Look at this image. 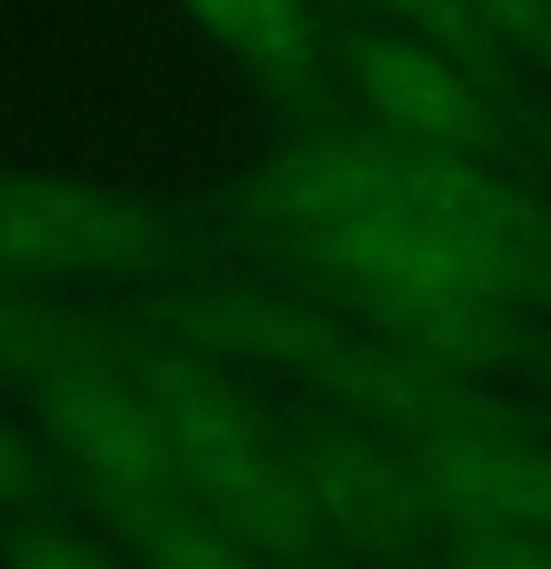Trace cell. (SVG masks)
I'll return each mask as SVG.
<instances>
[{
    "label": "cell",
    "instance_id": "1",
    "mask_svg": "<svg viewBox=\"0 0 551 569\" xmlns=\"http://www.w3.org/2000/svg\"><path fill=\"white\" fill-rule=\"evenodd\" d=\"M249 213L380 332L457 368H492L522 332V309L462 256L415 190L398 142L368 124L309 131L267 154L249 178Z\"/></svg>",
    "mask_w": 551,
    "mask_h": 569
},
{
    "label": "cell",
    "instance_id": "2",
    "mask_svg": "<svg viewBox=\"0 0 551 569\" xmlns=\"http://www.w3.org/2000/svg\"><path fill=\"white\" fill-rule=\"evenodd\" d=\"M131 362L172 433L178 475L196 505L220 516L238 540L279 551V558L327 551L284 427H273V416L226 368L160 345L149 332H142V345H131Z\"/></svg>",
    "mask_w": 551,
    "mask_h": 569
},
{
    "label": "cell",
    "instance_id": "3",
    "mask_svg": "<svg viewBox=\"0 0 551 569\" xmlns=\"http://www.w3.org/2000/svg\"><path fill=\"white\" fill-rule=\"evenodd\" d=\"M184 261V231L142 196L60 172H0V279L36 291L149 284Z\"/></svg>",
    "mask_w": 551,
    "mask_h": 569
},
{
    "label": "cell",
    "instance_id": "4",
    "mask_svg": "<svg viewBox=\"0 0 551 569\" xmlns=\"http://www.w3.org/2000/svg\"><path fill=\"white\" fill-rule=\"evenodd\" d=\"M36 433L78 475L89 510L142 505L160 492H184L172 433L131 362V345H107L83 362L42 373L24 391Z\"/></svg>",
    "mask_w": 551,
    "mask_h": 569
},
{
    "label": "cell",
    "instance_id": "5",
    "mask_svg": "<svg viewBox=\"0 0 551 569\" xmlns=\"http://www.w3.org/2000/svg\"><path fill=\"white\" fill-rule=\"evenodd\" d=\"M284 439L327 546H344L355 558H409L439 528L409 457L362 421L332 409L284 427Z\"/></svg>",
    "mask_w": 551,
    "mask_h": 569
},
{
    "label": "cell",
    "instance_id": "6",
    "mask_svg": "<svg viewBox=\"0 0 551 569\" xmlns=\"http://www.w3.org/2000/svg\"><path fill=\"white\" fill-rule=\"evenodd\" d=\"M314 386L338 416L362 421L368 433L391 439L398 451L510 421V409L492 391L474 386V368H457L444 356L409 345V338H391L380 327L344 332V345L332 350V362L320 368Z\"/></svg>",
    "mask_w": 551,
    "mask_h": 569
},
{
    "label": "cell",
    "instance_id": "7",
    "mask_svg": "<svg viewBox=\"0 0 551 569\" xmlns=\"http://www.w3.org/2000/svg\"><path fill=\"white\" fill-rule=\"evenodd\" d=\"M398 154L409 178H415V190L427 196V208L462 243V256L515 309L528 315L551 302V208L528 184H515L492 160V149H415V142H398Z\"/></svg>",
    "mask_w": 551,
    "mask_h": 569
},
{
    "label": "cell",
    "instance_id": "8",
    "mask_svg": "<svg viewBox=\"0 0 551 569\" xmlns=\"http://www.w3.org/2000/svg\"><path fill=\"white\" fill-rule=\"evenodd\" d=\"M149 338L202 356L226 373H273V380H320L344 327L309 297L267 284H167L149 302Z\"/></svg>",
    "mask_w": 551,
    "mask_h": 569
},
{
    "label": "cell",
    "instance_id": "9",
    "mask_svg": "<svg viewBox=\"0 0 551 569\" xmlns=\"http://www.w3.org/2000/svg\"><path fill=\"white\" fill-rule=\"evenodd\" d=\"M344 78L368 131L415 142V149H492L498 107L487 66L462 60L415 30H373L344 48Z\"/></svg>",
    "mask_w": 551,
    "mask_h": 569
},
{
    "label": "cell",
    "instance_id": "10",
    "mask_svg": "<svg viewBox=\"0 0 551 569\" xmlns=\"http://www.w3.org/2000/svg\"><path fill=\"white\" fill-rule=\"evenodd\" d=\"M439 528H504L551 540V445L522 421L474 427L403 451Z\"/></svg>",
    "mask_w": 551,
    "mask_h": 569
},
{
    "label": "cell",
    "instance_id": "11",
    "mask_svg": "<svg viewBox=\"0 0 551 569\" xmlns=\"http://www.w3.org/2000/svg\"><path fill=\"white\" fill-rule=\"evenodd\" d=\"M256 89L279 101H302L320 83L327 42H320L314 0H172Z\"/></svg>",
    "mask_w": 551,
    "mask_h": 569
},
{
    "label": "cell",
    "instance_id": "12",
    "mask_svg": "<svg viewBox=\"0 0 551 569\" xmlns=\"http://www.w3.org/2000/svg\"><path fill=\"white\" fill-rule=\"evenodd\" d=\"M96 522L131 551L137 569H338V563H327V551H314V558H279V551L238 540L190 492H160V498H142V505L96 510Z\"/></svg>",
    "mask_w": 551,
    "mask_h": 569
},
{
    "label": "cell",
    "instance_id": "13",
    "mask_svg": "<svg viewBox=\"0 0 551 569\" xmlns=\"http://www.w3.org/2000/svg\"><path fill=\"white\" fill-rule=\"evenodd\" d=\"M0 569H137L101 522H66V516H42V510H18L0 528Z\"/></svg>",
    "mask_w": 551,
    "mask_h": 569
},
{
    "label": "cell",
    "instance_id": "14",
    "mask_svg": "<svg viewBox=\"0 0 551 569\" xmlns=\"http://www.w3.org/2000/svg\"><path fill=\"white\" fill-rule=\"evenodd\" d=\"M427 569H551V540L504 528H444Z\"/></svg>",
    "mask_w": 551,
    "mask_h": 569
},
{
    "label": "cell",
    "instance_id": "15",
    "mask_svg": "<svg viewBox=\"0 0 551 569\" xmlns=\"http://www.w3.org/2000/svg\"><path fill=\"white\" fill-rule=\"evenodd\" d=\"M48 439L30 433L24 421H12L7 409H0V510L18 516L30 510L36 498L48 492Z\"/></svg>",
    "mask_w": 551,
    "mask_h": 569
}]
</instances>
